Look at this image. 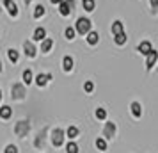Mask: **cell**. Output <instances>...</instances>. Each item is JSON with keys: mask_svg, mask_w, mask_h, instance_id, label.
<instances>
[{"mask_svg": "<svg viewBox=\"0 0 158 153\" xmlns=\"http://www.w3.org/2000/svg\"><path fill=\"white\" fill-rule=\"evenodd\" d=\"M43 15H44V7L43 6H37L36 11H34V18H41Z\"/></svg>", "mask_w": 158, "mask_h": 153, "instance_id": "26", "label": "cell"}, {"mask_svg": "<svg viewBox=\"0 0 158 153\" xmlns=\"http://www.w3.org/2000/svg\"><path fill=\"white\" fill-rule=\"evenodd\" d=\"M66 134H68V137H69V139H75L77 135H78V128H77V126H69Z\"/></svg>", "mask_w": 158, "mask_h": 153, "instance_id": "22", "label": "cell"}, {"mask_svg": "<svg viewBox=\"0 0 158 153\" xmlns=\"http://www.w3.org/2000/svg\"><path fill=\"white\" fill-rule=\"evenodd\" d=\"M77 32L78 34H89L91 32V20H87V18H78L77 20Z\"/></svg>", "mask_w": 158, "mask_h": 153, "instance_id": "1", "label": "cell"}, {"mask_svg": "<svg viewBox=\"0 0 158 153\" xmlns=\"http://www.w3.org/2000/svg\"><path fill=\"white\" fill-rule=\"evenodd\" d=\"M73 7H75V0H66V2H62V4L59 6V11H60L62 16H69Z\"/></svg>", "mask_w": 158, "mask_h": 153, "instance_id": "2", "label": "cell"}, {"mask_svg": "<svg viewBox=\"0 0 158 153\" xmlns=\"http://www.w3.org/2000/svg\"><path fill=\"white\" fill-rule=\"evenodd\" d=\"M23 82H25V84H30V82H32V71H30V70H25V71H23Z\"/></svg>", "mask_w": 158, "mask_h": 153, "instance_id": "25", "label": "cell"}, {"mask_svg": "<svg viewBox=\"0 0 158 153\" xmlns=\"http://www.w3.org/2000/svg\"><path fill=\"white\" fill-rule=\"evenodd\" d=\"M84 89H85L87 93H91V91L94 89V84H93V82H85V86H84Z\"/></svg>", "mask_w": 158, "mask_h": 153, "instance_id": "30", "label": "cell"}, {"mask_svg": "<svg viewBox=\"0 0 158 153\" xmlns=\"http://www.w3.org/2000/svg\"><path fill=\"white\" fill-rule=\"evenodd\" d=\"M96 117H98V119H105V117H107V110L105 109H96Z\"/></svg>", "mask_w": 158, "mask_h": 153, "instance_id": "27", "label": "cell"}, {"mask_svg": "<svg viewBox=\"0 0 158 153\" xmlns=\"http://www.w3.org/2000/svg\"><path fill=\"white\" fill-rule=\"evenodd\" d=\"M82 4H84V9L85 11H94V0H82Z\"/></svg>", "mask_w": 158, "mask_h": 153, "instance_id": "20", "label": "cell"}, {"mask_svg": "<svg viewBox=\"0 0 158 153\" xmlns=\"http://www.w3.org/2000/svg\"><path fill=\"white\" fill-rule=\"evenodd\" d=\"M52 4H57V6H60V4H62V0H50Z\"/></svg>", "mask_w": 158, "mask_h": 153, "instance_id": "32", "label": "cell"}, {"mask_svg": "<svg viewBox=\"0 0 158 153\" xmlns=\"http://www.w3.org/2000/svg\"><path fill=\"white\" fill-rule=\"evenodd\" d=\"M103 135L107 139H112L115 135V125L114 123H107L105 125V130H103Z\"/></svg>", "mask_w": 158, "mask_h": 153, "instance_id": "6", "label": "cell"}, {"mask_svg": "<svg viewBox=\"0 0 158 153\" xmlns=\"http://www.w3.org/2000/svg\"><path fill=\"white\" fill-rule=\"evenodd\" d=\"M52 45H53V41L52 39H44L43 43H41V52H50V48H52Z\"/></svg>", "mask_w": 158, "mask_h": 153, "instance_id": "18", "label": "cell"}, {"mask_svg": "<svg viewBox=\"0 0 158 153\" xmlns=\"http://www.w3.org/2000/svg\"><path fill=\"white\" fill-rule=\"evenodd\" d=\"M131 114H133L135 117H140V114H142V107H140V103L139 102L131 103Z\"/></svg>", "mask_w": 158, "mask_h": 153, "instance_id": "13", "label": "cell"}, {"mask_svg": "<svg viewBox=\"0 0 158 153\" xmlns=\"http://www.w3.org/2000/svg\"><path fill=\"white\" fill-rule=\"evenodd\" d=\"M96 148H100L101 151H105V150H107V141L101 139V137H98L96 139Z\"/></svg>", "mask_w": 158, "mask_h": 153, "instance_id": "21", "label": "cell"}, {"mask_svg": "<svg viewBox=\"0 0 158 153\" xmlns=\"http://www.w3.org/2000/svg\"><path fill=\"white\" fill-rule=\"evenodd\" d=\"M11 114H13V110H11V107H7V105H4V107L0 109V117H4V119H9Z\"/></svg>", "mask_w": 158, "mask_h": 153, "instance_id": "16", "label": "cell"}, {"mask_svg": "<svg viewBox=\"0 0 158 153\" xmlns=\"http://www.w3.org/2000/svg\"><path fill=\"white\" fill-rule=\"evenodd\" d=\"M121 32H124V29H123V23L121 22H114V23H112V34H114V36H117V34H121Z\"/></svg>", "mask_w": 158, "mask_h": 153, "instance_id": "14", "label": "cell"}, {"mask_svg": "<svg viewBox=\"0 0 158 153\" xmlns=\"http://www.w3.org/2000/svg\"><path fill=\"white\" fill-rule=\"evenodd\" d=\"M52 142H53V146H60L64 142V132L60 130V128H55L53 130V134H52Z\"/></svg>", "mask_w": 158, "mask_h": 153, "instance_id": "3", "label": "cell"}, {"mask_svg": "<svg viewBox=\"0 0 158 153\" xmlns=\"http://www.w3.org/2000/svg\"><path fill=\"white\" fill-rule=\"evenodd\" d=\"M98 39H100L98 32H93V30H91V32L87 34V43H89V45H96V43H98Z\"/></svg>", "mask_w": 158, "mask_h": 153, "instance_id": "15", "label": "cell"}, {"mask_svg": "<svg viewBox=\"0 0 158 153\" xmlns=\"http://www.w3.org/2000/svg\"><path fill=\"white\" fill-rule=\"evenodd\" d=\"M4 4H6V7H7V13L11 16H16L18 15V7H16V4L13 0H4Z\"/></svg>", "mask_w": 158, "mask_h": 153, "instance_id": "7", "label": "cell"}, {"mask_svg": "<svg viewBox=\"0 0 158 153\" xmlns=\"http://www.w3.org/2000/svg\"><path fill=\"white\" fill-rule=\"evenodd\" d=\"M139 52H140V53H144V55H149L151 52H153L151 43H149V41H142V43L139 45Z\"/></svg>", "mask_w": 158, "mask_h": 153, "instance_id": "9", "label": "cell"}, {"mask_svg": "<svg viewBox=\"0 0 158 153\" xmlns=\"http://www.w3.org/2000/svg\"><path fill=\"white\" fill-rule=\"evenodd\" d=\"M13 95H15V98H18V100H22L23 95H25V91H23L22 86H15L13 87Z\"/></svg>", "mask_w": 158, "mask_h": 153, "instance_id": "17", "label": "cell"}, {"mask_svg": "<svg viewBox=\"0 0 158 153\" xmlns=\"http://www.w3.org/2000/svg\"><path fill=\"white\" fill-rule=\"evenodd\" d=\"M34 39H36V41H44V39H46V30H44L43 27H37V29L34 30Z\"/></svg>", "mask_w": 158, "mask_h": 153, "instance_id": "11", "label": "cell"}, {"mask_svg": "<svg viewBox=\"0 0 158 153\" xmlns=\"http://www.w3.org/2000/svg\"><path fill=\"white\" fill-rule=\"evenodd\" d=\"M0 71H2V62H0Z\"/></svg>", "mask_w": 158, "mask_h": 153, "instance_id": "34", "label": "cell"}, {"mask_svg": "<svg viewBox=\"0 0 158 153\" xmlns=\"http://www.w3.org/2000/svg\"><path fill=\"white\" fill-rule=\"evenodd\" d=\"M7 57H9L11 62H18V57H20V55H18V52H16L15 48H11V50L7 52Z\"/></svg>", "mask_w": 158, "mask_h": 153, "instance_id": "19", "label": "cell"}, {"mask_svg": "<svg viewBox=\"0 0 158 153\" xmlns=\"http://www.w3.org/2000/svg\"><path fill=\"white\" fill-rule=\"evenodd\" d=\"M62 68H64V71H71L73 70V59L69 57V55H66V57L62 59Z\"/></svg>", "mask_w": 158, "mask_h": 153, "instance_id": "12", "label": "cell"}, {"mask_svg": "<svg viewBox=\"0 0 158 153\" xmlns=\"http://www.w3.org/2000/svg\"><path fill=\"white\" fill-rule=\"evenodd\" d=\"M23 50H25V53L29 57H36V48H34V45L30 43V41H25L23 43Z\"/></svg>", "mask_w": 158, "mask_h": 153, "instance_id": "8", "label": "cell"}, {"mask_svg": "<svg viewBox=\"0 0 158 153\" xmlns=\"http://www.w3.org/2000/svg\"><path fill=\"white\" fill-rule=\"evenodd\" d=\"M66 151H68V153H78V146L75 144V142H68V146H66Z\"/></svg>", "mask_w": 158, "mask_h": 153, "instance_id": "24", "label": "cell"}, {"mask_svg": "<svg viewBox=\"0 0 158 153\" xmlns=\"http://www.w3.org/2000/svg\"><path fill=\"white\" fill-rule=\"evenodd\" d=\"M29 123L27 121H20V123L16 125V135L18 137H23V135H27V132H29Z\"/></svg>", "mask_w": 158, "mask_h": 153, "instance_id": "4", "label": "cell"}, {"mask_svg": "<svg viewBox=\"0 0 158 153\" xmlns=\"http://www.w3.org/2000/svg\"><path fill=\"white\" fill-rule=\"evenodd\" d=\"M0 100H2V89H0Z\"/></svg>", "mask_w": 158, "mask_h": 153, "instance_id": "33", "label": "cell"}, {"mask_svg": "<svg viewBox=\"0 0 158 153\" xmlns=\"http://www.w3.org/2000/svg\"><path fill=\"white\" fill-rule=\"evenodd\" d=\"M151 6L156 9V7H158V0H151Z\"/></svg>", "mask_w": 158, "mask_h": 153, "instance_id": "31", "label": "cell"}, {"mask_svg": "<svg viewBox=\"0 0 158 153\" xmlns=\"http://www.w3.org/2000/svg\"><path fill=\"white\" fill-rule=\"evenodd\" d=\"M114 41H115L117 45H124V43H126V34H124V32L117 34V36L114 37Z\"/></svg>", "mask_w": 158, "mask_h": 153, "instance_id": "23", "label": "cell"}, {"mask_svg": "<svg viewBox=\"0 0 158 153\" xmlns=\"http://www.w3.org/2000/svg\"><path fill=\"white\" fill-rule=\"evenodd\" d=\"M156 59H158V53L153 50L149 55H148V61H146V68H148V70H151V68L155 66V62H156Z\"/></svg>", "mask_w": 158, "mask_h": 153, "instance_id": "10", "label": "cell"}, {"mask_svg": "<svg viewBox=\"0 0 158 153\" xmlns=\"http://www.w3.org/2000/svg\"><path fill=\"white\" fill-rule=\"evenodd\" d=\"M52 80V75L50 73H39L36 77V84L39 86V87H43V86H46V82Z\"/></svg>", "mask_w": 158, "mask_h": 153, "instance_id": "5", "label": "cell"}, {"mask_svg": "<svg viewBox=\"0 0 158 153\" xmlns=\"http://www.w3.org/2000/svg\"><path fill=\"white\" fill-rule=\"evenodd\" d=\"M75 32H77V29L68 27V29H66V37H68V39H73V37H75Z\"/></svg>", "mask_w": 158, "mask_h": 153, "instance_id": "28", "label": "cell"}, {"mask_svg": "<svg viewBox=\"0 0 158 153\" xmlns=\"http://www.w3.org/2000/svg\"><path fill=\"white\" fill-rule=\"evenodd\" d=\"M6 153H18V148H16L15 144H9L7 148H6Z\"/></svg>", "mask_w": 158, "mask_h": 153, "instance_id": "29", "label": "cell"}]
</instances>
